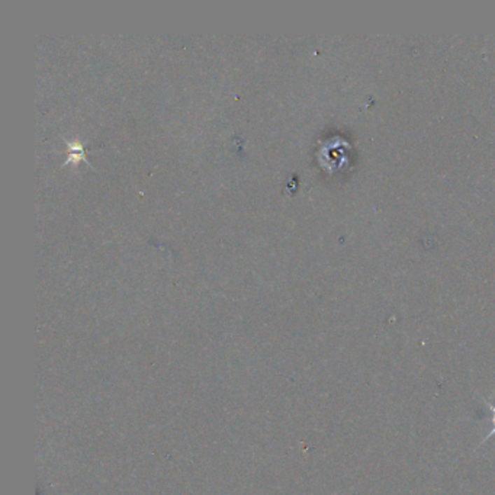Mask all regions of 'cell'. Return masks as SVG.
<instances>
[{
    "label": "cell",
    "mask_w": 495,
    "mask_h": 495,
    "mask_svg": "<svg viewBox=\"0 0 495 495\" xmlns=\"http://www.w3.org/2000/svg\"><path fill=\"white\" fill-rule=\"evenodd\" d=\"M492 397H494V400H492V401H485V403H487V405H488V408H489V412H491V419H489V423H491V430H489V433H488L487 438L484 439V443H485L488 439L494 438V434H495V395H492Z\"/></svg>",
    "instance_id": "cell-1"
}]
</instances>
